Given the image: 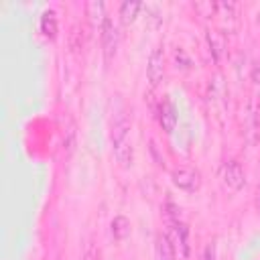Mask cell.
Wrapping results in <instances>:
<instances>
[{
  "instance_id": "obj_8",
  "label": "cell",
  "mask_w": 260,
  "mask_h": 260,
  "mask_svg": "<svg viewBox=\"0 0 260 260\" xmlns=\"http://www.w3.org/2000/svg\"><path fill=\"white\" fill-rule=\"evenodd\" d=\"M39 26H41V32L45 35V39L53 41V39L57 37V30H59V22H57V14H55V10H45V12L41 14V22H39Z\"/></svg>"
},
{
  "instance_id": "obj_4",
  "label": "cell",
  "mask_w": 260,
  "mask_h": 260,
  "mask_svg": "<svg viewBox=\"0 0 260 260\" xmlns=\"http://www.w3.org/2000/svg\"><path fill=\"white\" fill-rule=\"evenodd\" d=\"M146 77L148 83L152 87H156L162 77H165V53L162 49H152L150 57H148V65H146Z\"/></svg>"
},
{
  "instance_id": "obj_12",
  "label": "cell",
  "mask_w": 260,
  "mask_h": 260,
  "mask_svg": "<svg viewBox=\"0 0 260 260\" xmlns=\"http://www.w3.org/2000/svg\"><path fill=\"white\" fill-rule=\"evenodd\" d=\"M140 8H142L140 2H122L120 4V20H122V24H126V26L132 24L136 20Z\"/></svg>"
},
{
  "instance_id": "obj_7",
  "label": "cell",
  "mask_w": 260,
  "mask_h": 260,
  "mask_svg": "<svg viewBox=\"0 0 260 260\" xmlns=\"http://www.w3.org/2000/svg\"><path fill=\"white\" fill-rule=\"evenodd\" d=\"M154 258L156 260H177L175 256V244L167 234H158L154 242Z\"/></svg>"
},
{
  "instance_id": "obj_3",
  "label": "cell",
  "mask_w": 260,
  "mask_h": 260,
  "mask_svg": "<svg viewBox=\"0 0 260 260\" xmlns=\"http://www.w3.org/2000/svg\"><path fill=\"white\" fill-rule=\"evenodd\" d=\"M100 37H102V51H104V61L106 65L112 63L114 55H116V49H118V30L114 26V22L110 18H106L102 30H100Z\"/></svg>"
},
{
  "instance_id": "obj_15",
  "label": "cell",
  "mask_w": 260,
  "mask_h": 260,
  "mask_svg": "<svg viewBox=\"0 0 260 260\" xmlns=\"http://www.w3.org/2000/svg\"><path fill=\"white\" fill-rule=\"evenodd\" d=\"M201 260H215V248H213V244H207V246L203 248Z\"/></svg>"
},
{
  "instance_id": "obj_16",
  "label": "cell",
  "mask_w": 260,
  "mask_h": 260,
  "mask_svg": "<svg viewBox=\"0 0 260 260\" xmlns=\"http://www.w3.org/2000/svg\"><path fill=\"white\" fill-rule=\"evenodd\" d=\"M250 79H252L256 85H260V65H254V67H252V71H250Z\"/></svg>"
},
{
  "instance_id": "obj_2",
  "label": "cell",
  "mask_w": 260,
  "mask_h": 260,
  "mask_svg": "<svg viewBox=\"0 0 260 260\" xmlns=\"http://www.w3.org/2000/svg\"><path fill=\"white\" fill-rule=\"evenodd\" d=\"M171 179L175 187L187 193H195L201 187V173L193 167H175L171 171Z\"/></svg>"
},
{
  "instance_id": "obj_11",
  "label": "cell",
  "mask_w": 260,
  "mask_h": 260,
  "mask_svg": "<svg viewBox=\"0 0 260 260\" xmlns=\"http://www.w3.org/2000/svg\"><path fill=\"white\" fill-rule=\"evenodd\" d=\"M110 228H112L114 240H118V242H122V240H126V238L130 236V219H128L126 215H116V217L112 219Z\"/></svg>"
},
{
  "instance_id": "obj_10",
  "label": "cell",
  "mask_w": 260,
  "mask_h": 260,
  "mask_svg": "<svg viewBox=\"0 0 260 260\" xmlns=\"http://www.w3.org/2000/svg\"><path fill=\"white\" fill-rule=\"evenodd\" d=\"M171 225H173L177 244H179V248H181V256H183V258H189V230H187V225H185L181 219L171 221Z\"/></svg>"
},
{
  "instance_id": "obj_14",
  "label": "cell",
  "mask_w": 260,
  "mask_h": 260,
  "mask_svg": "<svg viewBox=\"0 0 260 260\" xmlns=\"http://www.w3.org/2000/svg\"><path fill=\"white\" fill-rule=\"evenodd\" d=\"M81 260H100V252H98V248L91 242L85 246V252H83V258Z\"/></svg>"
},
{
  "instance_id": "obj_6",
  "label": "cell",
  "mask_w": 260,
  "mask_h": 260,
  "mask_svg": "<svg viewBox=\"0 0 260 260\" xmlns=\"http://www.w3.org/2000/svg\"><path fill=\"white\" fill-rule=\"evenodd\" d=\"M205 39H207V47H209V53H211L213 61L219 63L221 57H223V51H225V35L217 28H207Z\"/></svg>"
},
{
  "instance_id": "obj_1",
  "label": "cell",
  "mask_w": 260,
  "mask_h": 260,
  "mask_svg": "<svg viewBox=\"0 0 260 260\" xmlns=\"http://www.w3.org/2000/svg\"><path fill=\"white\" fill-rule=\"evenodd\" d=\"M219 181L230 191H240L246 185V173L238 160H225L219 167Z\"/></svg>"
},
{
  "instance_id": "obj_5",
  "label": "cell",
  "mask_w": 260,
  "mask_h": 260,
  "mask_svg": "<svg viewBox=\"0 0 260 260\" xmlns=\"http://www.w3.org/2000/svg\"><path fill=\"white\" fill-rule=\"evenodd\" d=\"M158 122H160V128L167 134H173V130L177 126V112H175L173 102L167 95L158 102Z\"/></svg>"
},
{
  "instance_id": "obj_9",
  "label": "cell",
  "mask_w": 260,
  "mask_h": 260,
  "mask_svg": "<svg viewBox=\"0 0 260 260\" xmlns=\"http://www.w3.org/2000/svg\"><path fill=\"white\" fill-rule=\"evenodd\" d=\"M85 8H87V16H89V20H91V26L93 28H98V30H102V26H104V22H106V6H104V2H87L85 4Z\"/></svg>"
},
{
  "instance_id": "obj_17",
  "label": "cell",
  "mask_w": 260,
  "mask_h": 260,
  "mask_svg": "<svg viewBox=\"0 0 260 260\" xmlns=\"http://www.w3.org/2000/svg\"><path fill=\"white\" fill-rule=\"evenodd\" d=\"M256 209H258V213H260V187H258V191H256Z\"/></svg>"
},
{
  "instance_id": "obj_13",
  "label": "cell",
  "mask_w": 260,
  "mask_h": 260,
  "mask_svg": "<svg viewBox=\"0 0 260 260\" xmlns=\"http://www.w3.org/2000/svg\"><path fill=\"white\" fill-rule=\"evenodd\" d=\"M175 63H177V69H191V65H193L191 57H189V55L185 53V49H181V47L175 49Z\"/></svg>"
}]
</instances>
